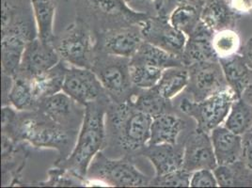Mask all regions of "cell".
<instances>
[{"instance_id":"1","label":"cell","mask_w":252,"mask_h":188,"mask_svg":"<svg viewBox=\"0 0 252 188\" xmlns=\"http://www.w3.org/2000/svg\"><path fill=\"white\" fill-rule=\"evenodd\" d=\"M110 98L86 105L84 120L72 153L64 159H58L54 166L86 183L88 169L95 156L106 146L105 115Z\"/></svg>"},{"instance_id":"2","label":"cell","mask_w":252,"mask_h":188,"mask_svg":"<svg viewBox=\"0 0 252 188\" xmlns=\"http://www.w3.org/2000/svg\"><path fill=\"white\" fill-rule=\"evenodd\" d=\"M2 132L15 141L29 143L34 148L56 149L59 159L68 157L76 143L79 131L68 129L53 122L38 110H29L18 114Z\"/></svg>"},{"instance_id":"3","label":"cell","mask_w":252,"mask_h":188,"mask_svg":"<svg viewBox=\"0 0 252 188\" xmlns=\"http://www.w3.org/2000/svg\"><path fill=\"white\" fill-rule=\"evenodd\" d=\"M153 118L128 100L110 102L105 115L106 140L115 144L126 155H138L148 145Z\"/></svg>"},{"instance_id":"4","label":"cell","mask_w":252,"mask_h":188,"mask_svg":"<svg viewBox=\"0 0 252 188\" xmlns=\"http://www.w3.org/2000/svg\"><path fill=\"white\" fill-rule=\"evenodd\" d=\"M96 36L88 22L77 16L60 36H56L53 44L65 63L91 69L96 54Z\"/></svg>"},{"instance_id":"5","label":"cell","mask_w":252,"mask_h":188,"mask_svg":"<svg viewBox=\"0 0 252 188\" xmlns=\"http://www.w3.org/2000/svg\"><path fill=\"white\" fill-rule=\"evenodd\" d=\"M87 178L116 188L152 187L153 180L135 166L131 157L126 156L112 159L105 157L102 152L92 161Z\"/></svg>"},{"instance_id":"6","label":"cell","mask_w":252,"mask_h":188,"mask_svg":"<svg viewBox=\"0 0 252 188\" xmlns=\"http://www.w3.org/2000/svg\"><path fill=\"white\" fill-rule=\"evenodd\" d=\"M130 62L131 59L96 50L91 69L112 102L123 103L130 100L137 90L131 81Z\"/></svg>"},{"instance_id":"7","label":"cell","mask_w":252,"mask_h":188,"mask_svg":"<svg viewBox=\"0 0 252 188\" xmlns=\"http://www.w3.org/2000/svg\"><path fill=\"white\" fill-rule=\"evenodd\" d=\"M237 98L238 96L233 90L227 87L220 93L199 102L185 98L181 101L179 109L195 120L197 130L210 134L215 128L224 124L232 103Z\"/></svg>"},{"instance_id":"8","label":"cell","mask_w":252,"mask_h":188,"mask_svg":"<svg viewBox=\"0 0 252 188\" xmlns=\"http://www.w3.org/2000/svg\"><path fill=\"white\" fill-rule=\"evenodd\" d=\"M78 10L93 16L103 27L115 29L141 25L149 18L147 12L133 10L126 0H74Z\"/></svg>"},{"instance_id":"9","label":"cell","mask_w":252,"mask_h":188,"mask_svg":"<svg viewBox=\"0 0 252 188\" xmlns=\"http://www.w3.org/2000/svg\"><path fill=\"white\" fill-rule=\"evenodd\" d=\"M63 93L86 106L109 98L99 78L92 69L69 65L63 88Z\"/></svg>"},{"instance_id":"10","label":"cell","mask_w":252,"mask_h":188,"mask_svg":"<svg viewBox=\"0 0 252 188\" xmlns=\"http://www.w3.org/2000/svg\"><path fill=\"white\" fill-rule=\"evenodd\" d=\"M140 27L145 42L171 54L182 56L188 42V36L171 25L168 15L161 13L156 16L150 15Z\"/></svg>"},{"instance_id":"11","label":"cell","mask_w":252,"mask_h":188,"mask_svg":"<svg viewBox=\"0 0 252 188\" xmlns=\"http://www.w3.org/2000/svg\"><path fill=\"white\" fill-rule=\"evenodd\" d=\"M188 69L189 81L186 91L193 101H202L229 87L220 62L196 63Z\"/></svg>"},{"instance_id":"12","label":"cell","mask_w":252,"mask_h":188,"mask_svg":"<svg viewBox=\"0 0 252 188\" xmlns=\"http://www.w3.org/2000/svg\"><path fill=\"white\" fill-rule=\"evenodd\" d=\"M36 110L60 125L79 131L84 120L86 107L61 92L40 100Z\"/></svg>"},{"instance_id":"13","label":"cell","mask_w":252,"mask_h":188,"mask_svg":"<svg viewBox=\"0 0 252 188\" xmlns=\"http://www.w3.org/2000/svg\"><path fill=\"white\" fill-rule=\"evenodd\" d=\"M96 50L131 59L144 42L140 25L119 27L100 32Z\"/></svg>"},{"instance_id":"14","label":"cell","mask_w":252,"mask_h":188,"mask_svg":"<svg viewBox=\"0 0 252 188\" xmlns=\"http://www.w3.org/2000/svg\"><path fill=\"white\" fill-rule=\"evenodd\" d=\"M218 167L210 134L195 130L184 143L183 168L189 173L207 168L214 170Z\"/></svg>"},{"instance_id":"15","label":"cell","mask_w":252,"mask_h":188,"mask_svg":"<svg viewBox=\"0 0 252 188\" xmlns=\"http://www.w3.org/2000/svg\"><path fill=\"white\" fill-rule=\"evenodd\" d=\"M61 61L62 59L54 44L42 42L37 37L28 42L19 71L35 76L50 70Z\"/></svg>"},{"instance_id":"16","label":"cell","mask_w":252,"mask_h":188,"mask_svg":"<svg viewBox=\"0 0 252 188\" xmlns=\"http://www.w3.org/2000/svg\"><path fill=\"white\" fill-rule=\"evenodd\" d=\"M214 35L215 32L200 21L196 30L188 37L185 50L181 56L184 66L189 67L196 63L219 62V57L213 46Z\"/></svg>"},{"instance_id":"17","label":"cell","mask_w":252,"mask_h":188,"mask_svg":"<svg viewBox=\"0 0 252 188\" xmlns=\"http://www.w3.org/2000/svg\"><path fill=\"white\" fill-rule=\"evenodd\" d=\"M146 157L156 168V176L165 175L183 168L184 145L177 144H148L138 154Z\"/></svg>"},{"instance_id":"18","label":"cell","mask_w":252,"mask_h":188,"mask_svg":"<svg viewBox=\"0 0 252 188\" xmlns=\"http://www.w3.org/2000/svg\"><path fill=\"white\" fill-rule=\"evenodd\" d=\"M218 165H233L240 161L242 156L243 137L227 127L218 126L210 133Z\"/></svg>"},{"instance_id":"19","label":"cell","mask_w":252,"mask_h":188,"mask_svg":"<svg viewBox=\"0 0 252 188\" xmlns=\"http://www.w3.org/2000/svg\"><path fill=\"white\" fill-rule=\"evenodd\" d=\"M222 71L228 86L240 98L252 83V70L238 54L220 59Z\"/></svg>"},{"instance_id":"20","label":"cell","mask_w":252,"mask_h":188,"mask_svg":"<svg viewBox=\"0 0 252 188\" xmlns=\"http://www.w3.org/2000/svg\"><path fill=\"white\" fill-rule=\"evenodd\" d=\"M185 126V121L172 112L157 116L153 118L148 144H177Z\"/></svg>"},{"instance_id":"21","label":"cell","mask_w":252,"mask_h":188,"mask_svg":"<svg viewBox=\"0 0 252 188\" xmlns=\"http://www.w3.org/2000/svg\"><path fill=\"white\" fill-rule=\"evenodd\" d=\"M206 0H182L169 12L168 19L173 27L188 37L199 26Z\"/></svg>"},{"instance_id":"22","label":"cell","mask_w":252,"mask_h":188,"mask_svg":"<svg viewBox=\"0 0 252 188\" xmlns=\"http://www.w3.org/2000/svg\"><path fill=\"white\" fill-rule=\"evenodd\" d=\"M7 102H9L17 111L36 109L38 100L33 92L31 75L18 70V72L12 76L11 90L3 102V106L7 105Z\"/></svg>"},{"instance_id":"23","label":"cell","mask_w":252,"mask_h":188,"mask_svg":"<svg viewBox=\"0 0 252 188\" xmlns=\"http://www.w3.org/2000/svg\"><path fill=\"white\" fill-rule=\"evenodd\" d=\"M69 64L61 61L44 73L32 76V87L38 102L45 97L63 92V83Z\"/></svg>"},{"instance_id":"24","label":"cell","mask_w":252,"mask_h":188,"mask_svg":"<svg viewBox=\"0 0 252 188\" xmlns=\"http://www.w3.org/2000/svg\"><path fill=\"white\" fill-rule=\"evenodd\" d=\"M229 0H206L201 12V22L212 31L231 29L235 19Z\"/></svg>"},{"instance_id":"25","label":"cell","mask_w":252,"mask_h":188,"mask_svg":"<svg viewBox=\"0 0 252 188\" xmlns=\"http://www.w3.org/2000/svg\"><path fill=\"white\" fill-rule=\"evenodd\" d=\"M131 63L147 64L163 70L184 66L181 56L165 51L145 41L141 43L136 54L131 58Z\"/></svg>"},{"instance_id":"26","label":"cell","mask_w":252,"mask_h":188,"mask_svg":"<svg viewBox=\"0 0 252 188\" xmlns=\"http://www.w3.org/2000/svg\"><path fill=\"white\" fill-rule=\"evenodd\" d=\"M38 38L46 43H54V21L57 11L56 0H31Z\"/></svg>"},{"instance_id":"27","label":"cell","mask_w":252,"mask_h":188,"mask_svg":"<svg viewBox=\"0 0 252 188\" xmlns=\"http://www.w3.org/2000/svg\"><path fill=\"white\" fill-rule=\"evenodd\" d=\"M189 81L188 67H171L163 71L161 78L157 86H155V89L164 98L171 100L187 89Z\"/></svg>"},{"instance_id":"28","label":"cell","mask_w":252,"mask_h":188,"mask_svg":"<svg viewBox=\"0 0 252 188\" xmlns=\"http://www.w3.org/2000/svg\"><path fill=\"white\" fill-rule=\"evenodd\" d=\"M130 100L137 109L151 116L152 118L167 112H171L170 100L164 98L155 89V87L149 90L137 89Z\"/></svg>"},{"instance_id":"29","label":"cell","mask_w":252,"mask_h":188,"mask_svg":"<svg viewBox=\"0 0 252 188\" xmlns=\"http://www.w3.org/2000/svg\"><path fill=\"white\" fill-rule=\"evenodd\" d=\"M223 125L231 132L243 136L252 129V104L244 97L237 98L231 105Z\"/></svg>"},{"instance_id":"30","label":"cell","mask_w":252,"mask_h":188,"mask_svg":"<svg viewBox=\"0 0 252 188\" xmlns=\"http://www.w3.org/2000/svg\"><path fill=\"white\" fill-rule=\"evenodd\" d=\"M163 69L147 64L130 62V76L135 88L149 90L157 86L163 73Z\"/></svg>"},{"instance_id":"31","label":"cell","mask_w":252,"mask_h":188,"mask_svg":"<svg viewBox=\"0 0 252 188\" xmlns=\"http://www.w3.org/2000/svg\"><path fill=\"white\" fill-rule=\"evenodd\" d=\"M213 46L220 60L237 54L241 47V39L235 31L231 29L223 30L215 33Z\"/></svg>"},{"instance_id":"32","label":"cell","mask_w":252,"mask_h":188,"mask_svg":"<svg viewBox=\"0 0 252 188\" xmlns=\"http://www.w3.org/2000/svg\"><path fill=\"white\" fill-rule=\"evenodd\" d=\"M191 173L181 168L161 176H155L152 180V187L165 188H189Z\"/></svg>"},{"instance_id":"33","label":"cell","mask_w":252,"mask_h":188,"mask_svg":"<svg viewBox=\"0 0 252 188\" xmlns=\"http://www.w3.org/2000/svg\"><path fill=\"white\" fill-rule=\"evenodd\" d=\"M73 176L60 167H55L48 171V181L39 184L42 187H74L76 186Z\"/></svg>"},{"instance_id":"34","label":"cell","mask_w":252,"mask_h":188,"mask_svg":"<svg viewBox=\"0 0 252 188\" xmlns=\"http://www.w3.org/2000/svg\"><path fill=\"white\" fill-rule=\"evenodd\" d=\"M214 174L218 181L219 187H234L239 184L238 182V173L234 170L233 165H218L214 170Z\"/></svg>"},{"instance_id":"35","label":"cell","mask_w":252,"mask_h":188,"mask_svg":"<svg viewBox=\"0 0 252 188\" xmlns=\"http://www.w3.org/2000/svg\"><path fill=\"white\" fill-rule=\"evenodd\" d=\"M191 188H217L218 181L212 169L202 168L191 173L190 178Z\"/></svg>"},{"instance_id":"36","label":"cell","mask_w":252,"mask_h":188,"mask_svg":"<svg viewBox=\"0 0 252 188\" xmlns=\"http://www.w3.org/2000/svg\"><path fill=\"white\" fill-rule=\"evenodd\" d=\"M243 146L240 162L248 171L252 173V132L250 131L242 136Z\"/></svg>"},{"instance_id":"37","label":"cell","mask_w":252,"mask_h":188,"mask_svg":"<svg viewBox=\"0 0 252 188\" xmlns=\"http://www.w3.org/2000/svg\"><path fill=\"white\" fill-rule=\"evenodd\" d=\"M229 3L236 15L252 13V0H229Z\"/></svg>"},{"instance_id":"38","label":"cell","mask_w":252,"mask_h":188,"mask_svg":"<svg viewBox=\"0 0 252 188\" xmlns=\"http://www.w3.org/2000/svg\"><path fill=\"white\" fill-rule=\"evenodd\" d=\"M243 57L245 59V62L248 64V66L252 70V38L247 43Z\"/></svg>"},{"instance_id":"39","label":"cell","mask_w":252,"mask_h":188,"mask_svg":"<svg viewBox=\"0 0 252 188\" xmlns=\"http://www.w3.org/2000/svg\"><path fill=\"white\" fill-rule=\"evenodd\" d=\"M143 1H147L149 3H151L154 6L155 10L158 11V13H159L164 9V7L167 4L168 0H143Z\"/></svg>"},{"instance_id":"40","label":"cell","mask_w":252,"mask_h":188,"mask_svg":"<svg viewBox=\"0 0 252 188\" xmlns=\"http://www.w3.org/2000/svg\"><path fill=\"white\" fill-rule=\"evenodd\" d=\"M180 1H182V0H168V2H167V4L165 5V7H164V9L162 10L161 12H159V13H161V14H166V15H168L167 14V11H168V9L171 7V6H175L178 2Z\"/></svg>"},{"instance_id":"41","label":"cell","mask_w":252,"mask_h":188,"mask_svg":"<svg viewBox=\"0 0 252 188\" xmlns=\"http://www.w3.org/2000/svg\"><path fill=\"white\" fill-rule=\"evenodd\" d=\"M242 97H244L245 99H247L249 102H251L252 104V79L250 87L247 89V91L245 92V94H243Z\"/></svg>"},{"instance_id":"42","label":"cell","mask_w":252,"mask_h":188,"mask_svg":"<svg viewBox=\"0 0 252 188\" xmlns=\"http://www.w3.org/2000/svg\"><path fill=\"white\" fill-rule=\"evenodd\" d=\"M127 2H130V1H133V0H126Z\"/></svg>"},{"instance_id":"43","label":"cell","mask_w":252,"mask_h":188,"mask_svg":"<svg viewBox=\"0 0 252 188\" xmlns=\"http://www.w3.org/2000/svg\"><path fill=\"white\" fill-rule=\"evenodd\" d=\"M251 131H252V130H251Z\"/></svg>"}]
</instances>
